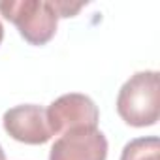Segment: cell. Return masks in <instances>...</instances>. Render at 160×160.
Instances as JSON below:
<instances>
[{
	"instance_id": "1",
	"label": "cell",
	"mask_w": 160,
	"mask_h": 160,
	"mask_svg": "<svg viewBox=\"0 0 160 160\" xmlns=\"http://www.w3.org/2000/svg\"><path fill=\"white\" fill-rule=\"evenodd\" d=\"M119 117L136 128L152 126L160 115V77L154 70L134 73L117 96Z\"/></svg>"
},
{
	"instance_id": "2",
	"label": "cell",
	"mask_w": 160,
	"mask_h": 160,
	"mask_svg": "<svg viewBox=\"0 0 160 160\" xmlns=\"http://www.w3.org/2000/svg\"><path fill=\"white\" fill-rule=\"evenodd\" d=\"M0 13L32 45L47 43L57 32L58 12L49 0H2Z\"/></svg>"
},
{
	"instance_id": "3",
	"label": "cell",
	"mask_w": 160,
	"mask_h": 160,
	"mask_svg": "<svg viewBox=\"0 0 160 160\" xmlns=\"http://www.w3.org/2000/svg\"><path fill=\"white\" fill-rule=\"evenodd\" d=\"M45 117L51 134L62 136L75 128H98L100 111L87 94L70 92L58 96L45 109Z\"/></svg>"
},
{
	"instance_id": "4",
	"label": "cell",
	"mask_w": 160,
	"mask_h": 160,
	"mask_svg": "<svg viewBox=\"0 0 160 160\" xmlns=\"http://www.w3.org/2000/svg\"><path fill=\"white\" fill-rule=\"evenodd\" d=\"M108 139L98 128H75L62 134L51 147L49 160H106Z\"/></svg>"
},
{
	"instance_id": "5",
	"label": "cell",
	"mask_w": 160,
	"mask_h": 160,
	"mask_svg": "<svg viewBox=\"0 0 160 160\" xmlns=\"http://www.w3.org/2000/svg\"><path fill=\"white\" fill-rule=\"evenodd\" d=\"M4 130L21 143L42 145L51 139V130L47 124L45 109L36 104H23L8 109L4 113Z\"/></svg>"
},
{
	"instance_id": "6",
	"label": "cell",
	"mask_w": 160,
	"mask_h": 160,
	"mask_svg": "<svg viewBox=\"0 0 160 160\" xmlns=\"http://www.w3.org/2000/svg\"><path fill=\"white\" fill-rule=\"evenodd\" d=\"M121 160H160V139L147 136L128 141L121 152Z\"/></svg>"
},
{
	"instance_id": "7",
	"label": "cell",
	"mask_w": 160,
	"mask_h": 160,
	"mask_svg": "<svg viewBox=\"0 0 160 160\" xmlns=\"http://www.w3.org/2000/svg\"><path fill=\"white\" fill-rule=\"evenodd\" d=\"M55 8L58 12V17H72L79 10L83 8V4H68V2H55Z\"/></svg>"
},
{
	"instance_id": "8",
	"label": "cell",
	"mask_w": 160,
	"mask_h": 160,
	"mask_svg": "<svg viewBox=\"0 0 160 160\" xmlns=\"http://www.w3.org/2000/svg\"><path fill=\"white\" fill-rule=\"evenodd\" d=\"M2 40H4V27L0 23V43H2Z\"/></svg>"
},
{
	"instance_id": "9",
	"label": "cell",
	"mask_w": 160,
	"mask_h": 160,
	"mask_svg": "<svg viewBox=\"0 0 160 160\" xmlns=\"http://www.w3.org/2000/svg\"><path fill=\"white\" fill-rule=\"evenodd\" d=\"M0 160H6V154H4V149H2V145H0Z\"/></svg>"
}]
</instances>
